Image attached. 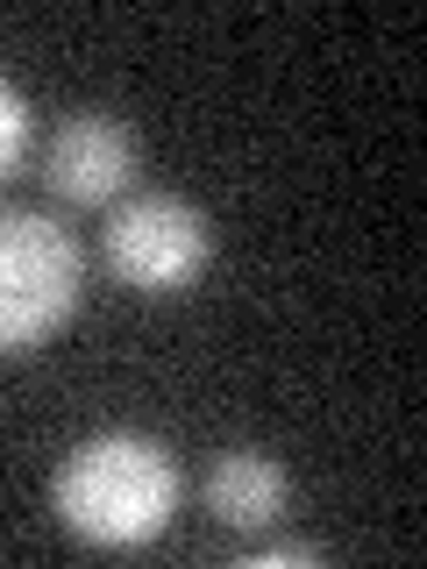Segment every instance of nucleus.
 Listing matches in <instances>:
<instances>
[{
  "label": "nucleus",
  "instance_id": "obj_1",
  "mask_svg": "<svg viewBox=\"0 0 427 569\" xmlns=\"http://www.w3.org/2000/svg\"><path fill=\"white\" fill-rule=\"evenodd\" d=\"M58 520L93 548H142L171 527L178 512V462L157 435L136 427H100L58 462L50 477Z\"/></svg>",
  "mask_w": 427,
  "mask_h": 569
},
{
  "label": "nucleus",
  "instance_id": "obj_2",
  "mask_svg": "<svg viewBox=\"0 0 427 569\" xmlns=\"http://www.w3.org/2000/svg\"><path fill=\"white\" fill-rule=\"evenodd\" d=\"M79 242L50 213H0V356H29L71 320L79 307Z\"/></svg>",
  "mask_w": 427,
  "mask_h": 569
},
{
  "label": "nucleus",
  "instance_id": "obj_3",
  "mask_svg": "<svg viewBox=\"0 0 427 569\" xmlns=\"http://www.w3.org/2000/svg\"><path fill=\"white\" fill-rule=\"evenodd\" d=\"M214 228L178 192H129L107 221V271L142 299H178L207 278Z\"/></svg>",
  "mask_w": 427,
  "mask_h": 569
},
{
  "label": "nucleus",
  "instance_id": "obj_4",
  "mask_svg": "<svg viewBox=\"0 0 427 569\" xmlns=\"http://www.w3.org/2000/svg\"><path fill=\"white\" fill-rule=\"evenodd\" d=\"M43 178H50V192L71 200V207H107V200H121L129 178H136V136L121 129L115 114L86 107V114H71L64 129L50 136Z\"/></svg>",
  "mask_w": 427,
  "mask_h": 569
},
{
  "label": "nucleus",
  "instance_id": "obj_5",
  "mask_svg": "<svg viewBox=\"0 0 427 569\" xmlns=\"http://www.w3.org/2000/svg\"><path fill=\"white\" fill-rule=\"evenodd\" d=\"M292 506V477L278 470L264 449H221L207 462V512L228 533H264Z\"/></svg>",
  "mask_w": 427,
  "mask_h": 569
},
{
  "label": "nucleus",
  "instance_id": "obj_6",
  "mask_svg": "<svg viewBox=\"0 0 427 569\" xmlns=\"http://www.w3.org/2000/svg\"><path fill=\"white\" fill-rule=\"evenodd\" d=\"M22 150H29V100H22V86L0 71V178L22 164Z\"/></svg>",
  "mask_w": 427,
  "mask_h": 569
},
{
  "label": "nucleus",
  "instance_id": "obj_7",
  "mask_svg": "<svg viewBox=\"0 0 427 569\" xmlns=\"http://www.w3.org/2000/svg\"><path fill=\"white\" fill-rule=\"evenodd\" d=\"M257 569H285V562H320V548L314 541H264L257 556H249Z\"/></svg>",
  "mask_w": 427,
  "mask_h": 569
}]
</instances>
